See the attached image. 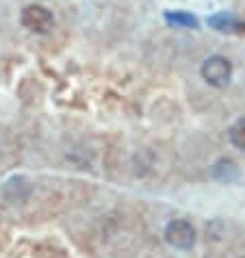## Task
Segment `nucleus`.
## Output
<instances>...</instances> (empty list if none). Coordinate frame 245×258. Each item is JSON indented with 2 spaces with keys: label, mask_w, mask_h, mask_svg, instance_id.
<instances>
[{
  "label": "nucleus",
  "mask_w": 245,
  "mask_h": 258,
  "mask_svg": "<svg viewBox=\"0 0 245 258\" xmlns=\"http://www.w3.org/2000/svg\"><path fill=\"white\" fill-rule=\"evenodd\" d=\"M228 139L234 148L245 150V117H239L232 126L228 128Z\"/></svg>",
  "instance_id": "8"
},
{
  "label": "nucleus",
  "mask_w": 245,
  "mask_h": 258,
  "mask_svg": "<svg viewBox=\"0 0 245 258\" xmlns=\"http://www.w3.org/2000/svg\"><path fill=\"white\" fill-rule=\"evenodd\" d=\"M202 78L211 85L215 89H223L228 87L230 81H232V63H230L226 56L221 54H213L202 63V70H200Z\"/></svg>",
  "instance_id": "1"
},
{
  "label": "nucleus",
  "mask_w": 245,
  "mask_h": 258,
  "mask_svg": "<svg viewBox=\"0 0 245 258\" xmlns=\"http://www.w3.org/2000/svg\"><path fill=\"white\" fill-rule=\"evenodd\" d=\"M20 22H22V26L26 31L37 33V35H46V33L52 31L54 16H52V11L46 9V7H41V5H28L22 9V13H20Z\"/></svg>",
  "instance_id": "2"
},
{
  "label": "nucleus",
  "mask_w": 245,
  "mask_h": 258,
  "mask_svg": "<svg viewBox=\"0 0 245 258\" xmlns=\"http://www.w3.org/2000/svg\"><path fill=\"white\" fill-rule=\"evenodd\" d=\"M163 18L169 26H176V28H198L200 26L198 18L189 11H165Z\"/></svg>",
  "instance_id": "7"
},
{
  "label": "nucleus",
  "mask_w": 245,
  "mask_h": 258,
  "mask_svg": "<svg viewBox=\"0 0 245 258\" xmlns=\"http://www.w3.org/2000/svg\"><path fill=\"white\" fill-rule=\"evenodd\" d=\"M211 178L215 182H219V184L234 182L236 178H239V165H236L232 159H228V156H221V159H217L213 163Z\"/></svg>",
  "instance_id": "5"
},
{
  "label": "nucleus",
  "mask_w": 245,
  "mask_h": 258,
  "mask_svg": "<svg viewBox=\"0 0 245 258\" xmlns=\"http://www.w3.org/2000/svg\"><path fill=\"white\" fill-rule=\"evenodd\" d=\"M243 258H245V256H243Z\"/></svg>",
  "instance_id": "9"
},
{
  "label": "nucleus",
  "mask_w": 245,
  "mask_h": 258,
  "mask_svg": "<svg viewBox=\"0 0 245 258\" xmlns=\"http://www.w3.org/2000/svg\"><path fill=\"white\" fill-rule=\"evenodd\" d=\"M206 24L211 28H215V31H219V33H241V31H245V22L239 20L236 16H232V13H215V16H211L206 20Z\"/></svg>",
  "instance_id": "6"
},
{
  "label": "nucleus",
  "mask_w": 245,
  "mask_h": 258,
  "mask_svg": "<svg viewBox=\"0 0 245 258\" xmlns=\"http://www.w3.org/2000/svg\"><path fill=\"white\" fill-rule=\"evenodd\" d=\"M31 196H33V182H31V178H26L22 174L11 176L9 180L3 184V198L13 206L26 204L28 200H31Z\"/></svg>",
  "instance_id": "4"
},
{
  "label": "nucleus",
  "mask_w": 245,
  "mask_h": 258,
  "mask_svg": "<svg viewBox=\"0 0 245 258\" xmlns=\"http://www.w3.org/2000/svg\"><path fill=\"white\" fill-rule=\"evenodd\" d=\"M196 239H198L196 228L187 219H174L165 226V241L176 249H182V252L185 249H191L196 245Z\"/></svg>",
  "instance_id": "3"
}]
</instances>
